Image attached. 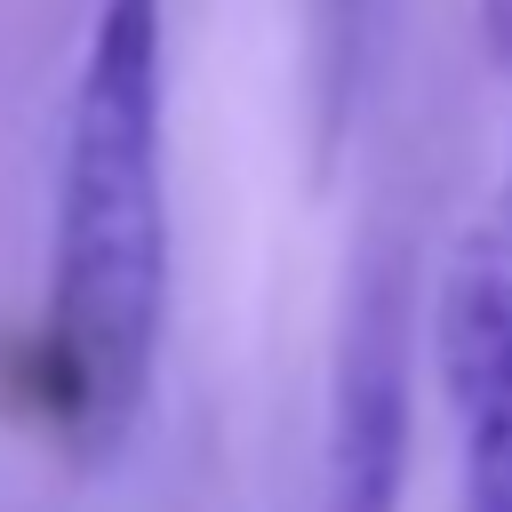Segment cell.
I'll list each match as a JSON object with an SVG mask.
<instances>
[{"instance_id":"4","label":"cell","mask_w":512,"mask_h":512,"mask_svg":"<svg viewBox=\"0 0 512 512\" xmlns=\"http://www.w3.org/2000/svg\"><path fill=\"white\" fill-rule=\"evenodd\" d=\"M504 232H512V160H504Z\"/></svg>"},{"instance_id":"3","label":"cell","mask_w":512,"mask_h":512,"mask_svg":"<svg viewBox=\"0 0 512 512\" xmlns=\"http://www.w3.org/2000/svg\"><path fill=\"white\" fill-rule=\"evenodd\" d=\"M400 496H408V312L392 280H376L352 304L336 352L320 512H400Z\"/></svg>"},{"instance_id":"2","label":"cell","mask_w":512,"mask_h":512,"mask_svg":"<svg viewBox=\"0 0 512 512\" xmlns=\"http://www.w3.org/2000/svg\"><path fill=\"white\" fill-rule=\"evenodd\" d=\"M432 376L456 424V512H512V232H464L440 264Z\"/></svg>"},{"instance_id":"1","label":"cell","mask_w":512,"mask_h":512,"mask_svg":"<svg viewBox=\"0 0 512 512\" xmlns=\"http://www.w3.org/2000/svg\"><path fill=\"white\" fill-rule=\"evenodd\" d=\"M168 0H96L72 64L40 368L80 456H112L160 368L168 328Z\"/></svg>"}]
</instances>
